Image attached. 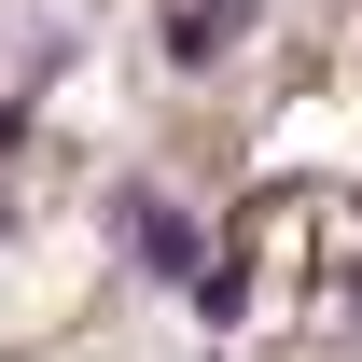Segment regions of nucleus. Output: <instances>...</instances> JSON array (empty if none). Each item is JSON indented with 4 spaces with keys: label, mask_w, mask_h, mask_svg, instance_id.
I'll list each match as a JSON object with an SVG mask.
<instances>
[{
    "label": "nucleus",
    "mask_w": 362,
    "mask_h": 362,
    "mask_svg": "<svg viewBox=\"0 0 362 362\" xmlns=\"http://www.w3.org/2000/svg\"><path fill=\"white\" fill-rule=\"evenodd\" d=\"M98 237H112V251H126V265L153 279V293H181V279L209 265V223L181 209L168 181H98Z\"/></svg>",
    "instance_id": "f257e3e1"
},
{
    "label": "nucleus",
    "mask_w": 362,
    "mask_h": 362,
    "mask_svg": "<svg viewBox=\"0 0 362 362\" xmlns=\"http://www.w3.org/2000/svg\"><path fill=\"white\" fill-rule=\"evenodd\" d=\"M251 28H265V0H181V14H168V70H181V84H209Z\"/></svg>",
    "instance_id": "f03ea898"
}]
</instances>
